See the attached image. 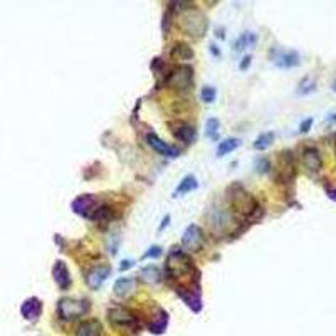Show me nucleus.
Instances as JSON below:
<instances>
[{
  "label": "nucleus",
  "instance_id": "f257e3e1",
  "mask_svg": "<svg viewBox=\"0 0 336 336\" xmlns=\"http://www.w3.org/2000/svg\"><path fill=\"white\" fill-rule=\"evenodd\" d=\"M190 276L192 279H199V269L193 266L192 257L183 249L172 247L167 259V278L168 281H177Z\"/></svg>",
  "mask_w": 336,
  "mask_h": 336
},
{
  "label": "nucleus",
  "instance_id": "f03ea898",
  "mask_svg": "<svg viewBox=\"0 0 336 336\" xmlns=\"http://www.w3.org/2000/svg\"><path fill=\"white\" fill-rule=\"evenodd\" d=\"M227 200L237 214H241L247 219H251L254 214H261V207L257 204V200L241 183H234V185L227 188Z\"/></svg>",
  "mask_w": 336,
  "mask_h": 336
},
{
  "label": "nucleus",
  "instance_id": "7ed1b4c3",
  "mask_svg": "<svg viewBox=\"0 0 336 336\" xmlns=\"http://www.w3.org/2000/svg\"><path fill=\"white\" fill-rule=\"evenodd\" d=\"M182 29L185 30L190 37L202 39L205 35L207 29H209V22H207V17L202 12L187 10L185 13H183Z\"/></svg>",
  "mask_w": 336,
  "mask_h": 336
},
{
  "label": "nucleus",
  "instance_id": "20e7f679",
  "mask_svg": "<svg viewBox=\"0 0 336 336\" xmlns=\"http://www.w3.org/2000/svg\"><path fill=\"white\" fill-rule=\"evenodd\" d=\"M193 84V69L185 64L175 66L167 77V86L173 91H188Z\"/></svg>",
  "mask_w": 336,
  "mask_h": 336
},
{
  "label": "nucleus",
  "instance_id": "39448f33",
  "mask_svg": "<svg viewBox=\"0 0 336 336\" xmlns=\"http://www.w3.org/2000/svg\"><path fill=\"white\" fill-rule=\"evenodd\" d=\"M87 311H89V303L84 301V299L64 298L59 301V305H57L59 318H61V320H66V321L77 320V318L84 316Z\"/></svg>",
  "mask_w": 336,
  "mask_h": 336
},
{
  "label": "nucleus",
  "instance_id": "423d86ee",
  "mask_svg": "<svg viewBox=\"0 0 336 336\" xmlns=\"http://www.w3.org/2000/svg\"><path fill=\"white\" fill-rule=\"evenodd\" d=\"M108 320L113 328L119 331H133L136 330V316H133L131 311H128L125 306H111L108 310Z\"/></svg>",
  "mask_w": 336,
  "mask_h": 336
},
{
  "label": "nucleus",
  "instance_id": "0eeeda50",
  "mask_svg": "<svg viewBox=\"0 0 336 336\" xmlns=\"http://www.w3.org/2000/svg\"><path fill=\"white\" fill-rule=\"evenodd\" d=\"M182 246L183 249L190 252H197L202 249V246H204V234H202V229L199 225L190 224L185 229V232L182 236Z\"/></svg>",
  "mask_w": 336,
  "mask_h": 336
},
{
  "label": "nucleus",
  "instance_id": "6e6552de",
  "mask_svg": "<svg viewBox=\"0 0 336 336\" xmlns=\"http://www.w3.org/2000/svg\"><path fill=\"white\" fill-rule=\"evenodd\" d=\"M296 175V167H294V158L289 150H284L279 153V165H278V177L283 183L291 182Z\"/></svg>",
  "mask_w": 336,
  "mask_h": 336
},
{
  "label": "nucleus",
  "instance_id": "1a4fd4ad",
  "mask_svg": "<svg viewBox=\"0 0 336 336\" xmlns=\"http://www.w3.org/2000/svg\"><path fill=\"white\" fill-rule=\"evenodd\" d=\"M98 200H96L94 195H91V193H84V195H79L77 199L72 200L71 204V209L74 214L81 215V217H86L89 219L91 214L98 209Z\"/></svg>",
  "mask_w": 336,
  "mask_h": 336
},
{
  "label": "nucleus",
  "instance_id": "9d476101",
  "mask_svg": "<svg viewBox=\"0 0 336 336\" xmlns=\"http://www.w3.org/2000/svg\"><path fill=\"white\" fill-rule=\"evenodd\" d=\"M271 59H273L274 66H278L279 69H293L298 67L299 62H301V57H299L296 50L274 49L273 54H271Z\"/></svg>",
  "mask_w": 336,
  "mask_h": 336
},
{
  "label": "nucleus",
  "instance_id": "9b49d317",
  "mask_svg": "<svg viewBox=\"0 0 336 336\" xmlns=\"http://www.w3.org/2000/svg\"><path fill=\"white\" fill-rule=\"evenodd\" d=\"M146 143H148L151 148L156 151V153L167 156V158H178L180 153H182V151L178 150L177 146L168 145L167 141H163L162 138H158L155 133H148V135H146Z\"/></svg>",
  "mask_w": 336,
  "mask_h": 336
},
{
  "label": "nucleus",
  "instance_id": "f8f14e48",
  "mask_svg": "<svg viewBox=\"0 0 336 336\" xmlns=\"http://www.w3.org/2000/svg\"><path fill=\"white\" fill-rule=\"evenodd\" d=\"M170 130H172V135L177 138L178 141H183V143H193L197 138V130L192 125H187V123L177 121L170 125Z\"/></svg>",
  "mask_w": 336,
  "mask_h": 336
},
{
  "label": "nucleus",
  "instance_id": "ddd939ff",
  "mask_svg": "<svg viewBox=\"0 0 336 336\" xmlns=\"http://www.w3.org/2000/svg\"><path fill=\"white\" fill-rule=\"evenodd\" d=\"M303 163L308 172L316 173L320 172L321 167H323V160H321V153L316 146H306L303 150Z\"/></svg>",
  "mask_w": 336,
  "mask_h": 336
},
{
  "label": "nucleus",
  "instance_id": "4468645a",
  "mask_svg": "<svg viewBox=\"0 0 336 336\" xmlns=\"http://www.w3.org/2000/svg\"><path fill=\"white\" fill-rule=\"evenodd\" d=\"M111 274V268L109 266H96L86 274V284L91 289H99L101 284L104 283L106 279Z\"/></svg>",
  "mask_w": 336,
  "mask_h": 336
},
{
  "label": "nucleus",
  "instance_id": "2eb2a0df",
  "mask_svg": "<svg viewBox=\"0 0 336 336\" xmlns=\"http://www.w3.org/2000/svg\"><path fill=\"white\" fill-rule=\"evenodd\" d=\"M52 278L56 281L57 288L61 289V291H66V289L71 288V274H69V269L67 266L64 264L62 261H56L52 266Z\"/></svg>",
  "mask_w": 336,
  "mask_h": 336
},
{
  "label": "nucleus",
  "instance_id": "dca6fc26",
  "mask_svg": "<svg viewBox=\"0 0 336 336\" xmlns=\"http://www.w3.org/2000/svg\"><path fill=\"white\" fill-rule=\"evenodd\" d=\"M42 313V303H40L39 298H27L20 306V315L24 316V320L27 321H35Z\"/></svg>",
  "mask_w": 336,
  "mask_h": 336
},
{
  "label": "nucleus",
  "instance_id": "f3484780",
  "mask_svg": "<svg viewBox=\"0 0 336 336\" xmlns=\"http://www.w3.org/2000/svg\"><path fill=\"white\" fill-rule=\"evenodd\" d=\"M136 289V279L135 278H119L114 283V294L118 298H126L130 296L131 293H135Z\"/></svg>",
  "mask_w": 336,
  "mask_h": 336
},
{
  "label": "nucleus",
  "instance_id": "a211bd4d",
  "mask_svg": "<svg viewBox=\"0 0 336 336\" xmlns=\"http://www.w3.org/2000/svg\"><path fill=\"white\" fill-rule=\"evenodd\" d=\"M101 331H103L101 321L87 320V321H82V323L77 326L76 336H101Z\"/></svg>",
  "mask_w": 336,
  "mask_h": 336
},
{
  "label": "nucleus",
  "instance_id": "6ab92c4d",
  "mask_svg": "<svg viewBox=\"0 0 336 336\" xmlns=\"http://www.w3.org/2000/svg\"><path fill=\"white\" fill-rule=\"evenodd\" d=\"M178 296L183 299V303L190 308L193 313H200L202 311V299L200 294L197 291H192V289H183V291H177Z\"/></svg>",
  "mask_w": 336,
  "mask_h": 336
},
{
  "label": "nucleus",
  "instance_id": "aec40b11",
  "mask_svg": "<svg viewBox=\"0 0 336 336\" xmlns=\"http://www.w3.org/2000/svg\"><path fill=\"white\" fill-rule=\"evenodd\" d=\"M140 278L143 283L153 286V284H158L160 281H162V273H160V269L156 268V266H145V268L140 271Z\"/></svg>",
  "mask_w": 336,
  "mask_h": 336
},
{
  "label": "nucleus",
  "instance_id": "412c9836",
  "mask_svg": "<svg viewBox=\"0 0 336 336\" xmlns=\"http://www.w3.org/2000/svg\"><path fill=\"white\" fill-rule=\"evenodd\" d=\"M167 325H168V315L165 313L163 310H160V315L158 316H153L151 318V321L148 323V330L151 333H163L165 330H167Z\"/></svg>",
  "mask_w": 336,
  "mask_h": 336
},
{
  "label": "nucleus",
  "instance_id": "4be33fe9",
  "mask_svg": "<svg viewBox=\"0 0 336 336\" xmlns=\"http://www.w3.org/2000/svg\"><path fill=\"white\" fill-rule=\"evenodd\" d=\"M199 187V182H197V178L193 177V175H187L183 180L178 183V187H177V190H175V197H178V195H185V193H188V192H192V190H195V188Z\"/></svg>",
  "mask_w": 336,
  "mask_h": 336
},
{
  "label": "nucleus",
  "instance_id": "5701e85b",
  "mask_svg": "<svg viewBox=\"0 0 336 336\" xmlns=\"http://www.w3.org/2000/svg\"><path fill=\"white\" fill-rule=\"evenodd\" d=\"M241 146V140L239 138H225L224 141H220L217 146V156H225L232 153L234 150Z\"/></svg>",
  "mask_w": 336,
  "mask_h": 336
},
{
  "label": "nucleus",
  "instance_id": "b1692460",
  "mask_svg": "<svg viewBox=\"0 0 336 336\" xmlns=\"http://www.w3.org/2000/svg\"><path fill=\"white\" fill-rule=\"evenodd\" d=\"M274 140H276V133L274 131H266V133H262V135H259L256 138V141L252 146H254V150L262 151V150L269 148V146L274 143Z\"/></svg>",
  "mask_w": 336,
  "mask_h": 336
},
{
  "label": "nucleus",
  "instance_id": "393cba45",
  "mask_svg": "<svg viewBox=\"0 0 336 336\" xmlns=\"http://www.w3.org/2000/svg\"><path fill=\"white\" fill-rule=\"evenodd\" d=\"M172 56L183 59V61H188V59L193 57V50L190 45H187V44H177L172 50Z\"/></svg>",
  "mask_w": 336,
  "mask_h": 336
},
{
  "label": "nucleus",
  "instance_id": "a878e982",
  "mask_svg": "<svg viewBox=\"0 0 336 336\" xmlns=\"http://www.w3.org/2000/svg\"><path fill=\"white\" fill-rule=\"evenodd\" d=\"M219 130H220V121L217 118H209L205 125V135L210 138V140H219Z\"/></svg>",
  "mask_w": 336,
  "mask_h": 336
},
{
  "label": "nucleus",
  "instance_id": "bb28decb",
  "mask_svg": "<svg viewBox=\"0 0 336 336\" xmlns=\"http://www.w3.org/2000/svg\"><path fill=\"white\" fill-rule=\"evenodd\" d=\"M200 98L204 103H214L215 98H217V89L214 86H204L200 91Z\"/></svg>",
  "mask_w": 336,
  "mask_h": 336
},
{
  "label": "nucleus",
  "instance_id": "cd10ccee",
  "mask_svg": "<svg viewBox=\"0 0 336 336\" xmlns=\"http://www.w3.org/2000/svg\"><path fill=\"white\" fill-rule=\"evenodd\" d=\"M316 89V84H315V81H310V79H305L299 84V89H298V94H310V93H313V91Z\"/></svg>",
  "mask_w": 336,
  "mask_h": 336
},
{
  "label": "nucleus",
  "instance_id": "c85d7f7f",
  "mask_svg": "<svg viewBox=\"0 0 336 336\" xmlns=\"http://www.w3.org/2000/svg\"><path fill=\"white\" fill-rule=\"evenodd\" d=\"M162 247L160 246H153V247H150L148 249V252H145L143 254V259H156V257H160L162 256Z\"/></svg>",
  "mask_w": 336,
  "mask_h": 336
},
{
  "label": "nucleus",
  "instance_id": "c756f323",
  "mask_svg": "<svg viewBox=\"0 0 336 336\" xmlns=\"http://www.w3.org/2000/svg\"><path fill=\"white\" fill-rule=\"evenodd\" d=\"M313 121H315L313 118H306L305 121L301 123V126H299V133H308V131H310L311 126H313Z\"/></svg>",
  "mask_w": 336,
  "mask_h": 336
},
{
  "label": "nucleus",
  "instance_id": "7c9ffc66",
  "mask_svg": "<svg viewBox=\"0 0 336 336\" xmlns=\"http://www.w3.org/2000/svg\"><path fill=\"white\" fill-rule=\"evenodd\" d=\"M257 170L262 173V172H268L269 170V160L268 158H261L259 162H257Z\"/></svg>",
  "mask_w": 336,
  "mask_h": 336
},
{
  "label": "nucleus",
  "instance_id": "2f4dec72",
  "mask_svg": "<svg viewBox=\"0 0 336 336\" xmlns=\"http://www.w3.org/2000/svg\"><path fill=\"white\" fill-rule=\"evenodd\" d=\"M133 266H135V261H128V259H125V261H121V264H119V271H123V273H125V271H128V269H131Z\"/></svg>",
  "mask_w": 336,
  "mask_h": 336
},
{
  "label": "nucleus",
  "instance_id": "473e14b6",
  "mask_svg": "<svg viewBox=\"0 0 336 336\" xmlns=\"http://www.w3.org/2000/svg\"><path fill=\"white\" fill-rule=\"evenodd\" d=\"M251 61H252V57H251V56H244L242 62H241V66H239V69H241V71H247V67L251 66Z\"/></svg>",
  "mask_w": 336,
  "mask_h": 336
},
{
  "label": "nucleus",
  "instance_id": "72a5a7b5",
  "mask_svg": "<svg viewBox=\"0 0 336 336\" xmlns=\"http://www.w3.org/2000/svg\"><path fill=\"white\" fill-rule=\"evenodd\" d=\"M326 193H328V197L331 200H335L336 202V188H330V187H326Z\"/></svg>",
  "mask_w": 336,
  "mask_h": 336
},
{
  "label": "nucleus",
  "instance_id": "f704fd0d",
  "mask_svg": "<svg viewBox=\"0 0 336 336\" xmlns=\"http://www.w3.org/2000/svg\"><path fill=\"white\" fill-rule=\"evenodd\" d=\"M170 224V215H165L163 220H162V225H160V231H165V227Z\"/></svg>",
  "mask_w": 336,
  "mask_h": 336
},
{
  "label": "nucleus",
  "instance_id": "c9c22d12",
  "mask_svg": "<svg viewBox=\"0 0 336 336\" xmlns=\"http://www.w3.org/2000/svg\"><path fill=\"white\" fill-rule=\"evenodd\" d=\"M210 52L214 54L215 57L220 56V52H219V49H217V45H215V44H210Z\"/></svg>",
  "mask_w": 336,
  "mask_h": 336
},
{
  "label": "nucleus",
  "instance_id": "e433bc0d",
  "mask_svg": "<svg viewBox=\"0 0 336 336\" xmlns=\"http://www.w3.org/2000/svg\"><path fill=\"white\" fill-rule=\"evenodd\" d=\"M326 123H330V125H335L336 123V113H331L328 118H326Z\"/></svg>",
  "mask_w": 336,
  "mask_h": 336
},
{
  "label": "nucleus",
  "instance_id": "4c0bfd02",
  "mask_svg": "<svg viewBox=\"0 0 336 336\" xmlns=\"http://www.w3.org/2000/svg\"><path fill=\"white\" fill-rule=\"evenodd\" d=\"M335 153H336V148H335Z\"/></svg>",
  "mask_w": 336,
  "mask_h": 336
}]
</instances>
